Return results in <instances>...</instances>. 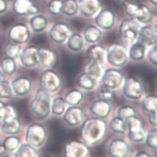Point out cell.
<instances>
[{"label": "cell", "instance_id": "obj_1", "mask_svg": "<svg viewBox=\"0 0 157 157\" xmlns=\"http://www.w3.org/2000/svg\"><path fill=\"white\" fill-rule=\"evenodd\" d=\"M106 134L105 122L98 117L86 121L81 130L83 140L89 145H94L100 143L105 137Z\"/></svg>", "mask_w": 157, "mask_h": 157}, {"label": "cell", "instance_id": "obj_2", "mask_svg": "<svg viewBox=\"0 0 157 157\" xmlns=\"http://www.w3.org/2000/svg\"><path fill=\"white\" fill-rule=\"evenodd\" d=\"M52 98L48 92L39 90L30 104L32 114L39 119H45L51 113Z\"/></svg>", "mask_w": 157, "mask_h": 157}, {"label": "cell", "instance_id": "obj_3", "mask_svg": "<svg viewBox=\"0 0 157 157\" xmlns=\"http://www.w3.org/2000/svg\"><path fill=\"white\" fill-rule=\"evenodd\" d=\"M123 6L125 14L130 18L144 24L149 23L153 18L151 11L147 6L130 1H125Z\"/></svg>", "mask_w": 157, "mask_h": 157}, {"label": "cell", "instance_id": "obj_4", "mask_svg": "<svg viewBox=\"0 0 157 157\" xmlns=\"http://www.w3.org/2000/svg\"><path fill=\"white\" fill-rule=\"evenodd\" d=\"M2 130L5 134L12 136L17 134L21 130V122L16 109L6 104L5 114L2 118Z\"/></svg>", "mask_w": 157, "mask_h": 157}, {"label": "cell", "instance_id": "obj_5", "mask_svg": "<svg viewBox=\"0 0 157 157\" xmlns=\"http://www.w3.org/2000/svg\"><path fill=\"white\" fill-rule=\"evenodd\" d=\"M140 25L137 21L132 18L124 19L119 28L120 38L123 43L131 45L136 42L138 38Z\"/></svg>", "mask_w": 157, "mask_h": 157}, {"label": "cell", "instance_id": "obj_6", "mask_svg": "<svg viewBox=\"0 0 157 157\" xmlns=\"http://www.w3.org/2000/svg\"><path fill=\"white\" fill-rule=\"evenodd\" d=\"M47 139V132L44 125L34 123L29 125L25 135V140L34 148H39L44 145Z\"/></svg>", "mask_w": 157, "mask_h": 157}, {"label": "cell", "instance_id": "obj_7", "mask_svg": "<svg viewBox=\"0 0 157 157\" xmlns=\"http://www.w3.org/2000/svg\"><path fill=\"white\" fill-rule=\"evenodd\" d=\"M106 58L109 64L116 67L124 66L128 60L127 48L120 44L109 45L106 51Z\"/></svg>", "mask_w": 157, "mask_h": 157}, {"label": "cell", "instance_id": "obj_8", "mask_svg": "<svg viewBox=\"0 0 157 157\" xmlns=\"http://www.w3.org/2000/svg\"><path fill=\"white\" fill-rule=\"evenodd\" d=\"M39 83L41 88L47 92L54 93L62 86L60 75L54 70H47L40 76Z\"/></svg>", "mask_w": 157, "mask_h": 157}, {"label": "cell", "instance_id": "obj_9", "mask_svg": "<svg viewBox=\"0 0 157 157\" xmlns=\"http://www.w3.org/2000/svg\"><path fill=\"white\" fill-rule=\"evenodd\" d=\"M144 86L137 78L129 76L126 78L123 86L124 96L131 99H139L142 96Z\"/></svg>", "mask_w": 157, "mask_h": 157}, {"label": "cell", "instance_id": "obj_10", "mask_svg": "<svg viewBox=\"0 0 157 157\" xmlns=\"http://www.w3.org/2000/svg\"><path fill=\"white\" fill-rule=\"evenodd\" d=\"M128 129V136L133 142H142L145 140V133L141 121L137 116L131 117L126 122Z\"/></svg>", "mask_w": 157, "mask_h": 157}, {"label": "cell", "instance_id": "obj_11", "mask_svg": "<svg viewBox=\"0 0 157 157\" xmlns=\"http://www.w3.org/2000/svg\"><path fill=\"white\" fill-rule=\"evenodd\" d=\"M8 37L11 42L19 45L29 40L30 33L28 28L25 24L17 23L12 25L9 29Z\"/></svg>", "mask_w": 157, "mask_h": 157}, {"label": "cell", "instance_id": "obj_12", "mask_svg": "<svg viewBox=\"0 0 157 157\" xmlns=\"http://www.w3.org/2000/svg\"><path fill=\"white\" fill-rule=\"evenodd\" d=\"M13 10L15 14L21 16L36 15L40 11L31 0H14Z\"/></svg>", "mask_w": 157, "mask_h": 157}, {"label": "cell", "instance_id": "obj_13", "mask_svg": "<svg viewBox=\"0 0 157 157\" xmlns=\"http://www.w3.org/2000/svg\"><path fill=\"white\" fill-rule=\"evenodd\" d=\"M71 35V30L69 26L64 22H57L50 29L49 36L52 40L54 42L62 44L65 43Z\"/></svg>", "mask_w": 157, "mask_h": 157}, {"label": "cell", "instance_id": "obj_14", "mask_svg": "<svg viewBox=\"0 0 157 157\" xmlns=\"http://www.w3.org/2000/svg\"><path fill=\"white\" fill-rule=\"evenodd\" d=\"M123 80L122 73L116 69H108L104 72L102 76V85L111 90L119 88Z\"/></svg>", "mask_w": 157, "mask_h": 157}, {"label": "cell", "instance_id": "obj_15", "mask_svg": "<svg viewBox=\"0 0 157 157\" xmlns=\"http://www.w3.org/2000/svg\"><path fill=\"white\" fill-rule=\"evenodd\" d=\"M32 86V81L26 76H19L14 79L11 83L12 90L18 96H24L29 94Z\"/></svg>", "mask_w": 157, "mask_h": 157}, {"label": "cell", "instance_id": "obj_16", "mask_svg": "<svg viewBox=\"0 0 157 157\" xmlns=\"http://www.w3.org/2000/svg\"><path fill=\"white\" fill-rule=\"evenodd\" d=\"M63 114L64 121L69 126L75 127L80 125L84 119L83 110L78 106L68 108Z\"/></svg>", "mask_w": 157, "mask_h": 157}, {"label": "cell", "instance_id": "obj_17", "mask_svg": "<svg viewBox=\"0 0 157 157\" xmlns=\"http://www.w3.org/2000/svg\"><path fill=\"white\" fill-rule=\"evenodd\" d=\"M39 48L36 46L31 45L25 48L20 55L21 63L26 68H32L38 65L37 52Z\"/></svg>", "mask_w": 157, "mask_h": 157}, {"label": "cell", "instance_id": "obj_18", "mask_svg": "<svg viewBox=\"0 0 157 157\" xmlns=\"http://www.w3.org/2000/svg\"><path fill=\"white\" fill-rule=\"evenodd\" d=\"M95 22L99 28L102 29H110L115 24V15L109 9H104L96 16Z\"/></svg>", "mask_w": 157, "mask_h": 157}, {"label": "cell", "instance_id": "obj_19", "mask_svg": "<svg viewBox=\"0 0 157 157\" xmlns=\"http://www.w3.org/2000/svg\"><path fill=\"white\" fill-rule=\"evenodd\" d=\"M91 113L96 117L105 119L109 116L111 111V105L109 101L99 99L94 101L90 106Z\"/></svg>", "mask_w": 157, "mask_h": 157}, {"label": "cell", "instance_id": "obj_20", "mask_svg": "<svg viewBox=\"0 0 157 157\" xmlns=\"http://www.w3.org/2000/svg\"><path fill=\"white\" fill-rule=\"evenodd\" d=\"M38 65L43 68H49L54 67L57 60L56 52L47 48H39L37 52Z\"/></svg>", "mask_w": 157, "mask_h": 157}, {"label": "cell", "instance_id": "obj_21", "mask_svg": "<svg viewBox=\"0 0 157 157\" xmlns=\"http://www.w3.org/2000/svg\"><path fill=\"white\" fill-rule=\"evenodd\" d=\"M128 144L124 140L116 139L113 140L109 145V154L113 157H125L129 153Z\"/></svg>", "mask_w": 157, "mask_h": 157}, {"label": "cell", "instance_id": "obj_22", "mask_svg": "<svg viewBox=\"0 0 157 157\" xmlns=\"http://www.w3.org/2000/svg\"><path fill=\"white\" fill-rule=\"evenodd\" d=\"M89 154L86 145L78 141H71L65 147V155L67 157H84Z\"/></svg>", "mask_w": 157, "mask_h": 157}, {"label": "cell", "instance_id": "obj_23", "mask_svg": "<svg viewBox=\"0 0 157 157\" xmlns=\"http://www.w3.org/2000/svg\"><path fill=\"white\" fill-rule=\"evenodd\" d=\"M137 42L144 45L151 46L156 42V31L149 25H145L140 29Z\"/></svg>", "mask_w": 157, "mask_h": 157}, {"label": "cell", "instance_id": "obj_24", "mask_svg": "<svg viewBox=\"0 0 157 157\" xmlns=\"http://www.w3.org/2000/svg\"><path fill=\"white\" fill-rule=\"evenodd\" d=\"M100 8L99 0H80L78 9L85 17L94 16Z\"/></svg>", "mask_w": 157, "mask_h": 157}, {"label": "cell", "instance_id": "obj_25", "mask_svg": "<svg viewBox=\"0 0 157 157\" xmlns=\"http://www.w3.org/2000/svg\"><path fill=\"white\" fill-rule=\"evenodd\" d=\"M86 54L90 61H96L102 63L105 56V50L99 45H93L87 49Z\"/></svg>", "mask_w": 157, "mask_h": 157}, {"label": "cell", "instance_id": "obj_26", "mask_svg": "<svg viewBox=\"0 0 157 157\" xmlns=\"http://www.w3.org/2000/svg\"><path fill=\"white\" fill-rule=\"evenodd\" d=\"M145 46L136 41L131 44L129 48L128 55L130 59L134 61H140L145 57Z\"/></svg>", "mask_w": 157, "mask_h": 157}, {"label": "cell", "instance_id": "obj_27", "mask_svg": "<svg viewBox=\"0 0 157 157\" xmlns=\"http://www.w3.org/2000/svg\"><path fill=\"white\" fill-rule=\"evenodd\" d=\"M47 19L40 14H36L30 20V25L32 30L35 33H40L44 31L47 26Z\"/></svg>", "mask_w": 157, "mask_h": 157}, {"label": "cell", "instance_id": "obj_28", "mask_svg": "<svg viewBox=\"0 0 157 157\" xmlns=\"http://www.w3.org/2000/svg\"><path fill=\"white\" fill-rule=\"evenodd\" d=\"M102 33L101 30L94 25H90L84 31L85 40L90 44H94L101 39Z\"/></svg>", "mask_w": 157, "mask_h": 157}, {"label": "cell", "instance_id": "obj_29", "mask_svg": "<svg viewBox=\"0 0 157 157\" xmlns=\"http://www.w3.org/2000/svg\"><path fill=\"white\" fill-rule=\"evenodd\" d=\"M83 94L78 90H71L68 91L65 96V100L67 104L71 106H75L80 104L83 101Z\"/></svg>", "mask_w": 157, "mask_h": 157}, {"label": "cell", "instance_id": "obj_30", "mask_svg": "<svg viewBox=\"0 0 157 157\" xmlns=\"http://www.w3.org/2000/svg\"><path fill=\"white\" fill-rule=\"evenodd\" d=\"M67 45L73 52L79 51L83 47V38L78 33L72 34L67 39Z\"/></svg>", "mask_w": 157, "mask_h": 157}, {"label": "cell", "instance_id": "obj_31", "mask_svg": "<svg viewBox=\"0 0 157 157\" xmlns=\"http://www.w3.org/2000/svg\"><path fill=\"white\" fill-rule=\"evenodd\" d=\"M85 73L97 80L102 75V63L96 61H90L85 67Z\"/></svg>", "mask_w": 157, "mask_h": 157}, {"label": "cell", "instance_id": "obj_32", "mask_svg": "<svg viewBox=\"0 0 157 157\" xmlns=\"http://www.w3.org/2000/svg\"><path fill=\"white\" fill-rule=\"evenodd\" d=\"M0 68L6 76L13 75L16 70V64L14 59L5 57L0 61Z\"/></svg>", "mask_w": 157, "mask_h": 157}, {"label": "cell", "instance_id": "obj_33", "mask_svg": "<svg viewBox=\"0 0 157 157\" xmlns=\"http://www.w3.org/2000/svg\"><path fill=\"white\" fill-rule=\"evenodd\" d=\"M67 104L64 98H57L52 101L51 112L56 116H61L63 114L66 110Z\"/></svg>", "mask_w": 157, "mask_h": 157}, {"label": "cell", "instance_id": "obj_34", "mask_svg": "<svg viewBox=\"0 0 157 157\" xmlns=\"http://www.w3.org/2000/svg\"><path fill=\"white\" fill-rule=\"evenodd\" d=\"M96 81L94 78L85 72L78 78V85L84 90H91L96 86Z\"/></svg>", "mask_w": 157, "mask_h": 157}, {"label": "cell", "instance_id": "obj_35", "mask_svg": "<svg viewBox=\"0 0 157 157\" xmlns=\"http://www.w3.org/2000/svg\"><path fill=\"white\" fill-rule=\"evenodd\" d=\"M78 10V5L76 0H63L62 1V13L67 16H74Z\"/></svg>", "mask_w": 157, "mask_h": 157}, {"label": "cell", "instance_id": "obj_36", "mask_svg": "<svg viewBox=\"0 0 157 157\" xmlns=\"http://www.w3.org/2000/svg\"><path fill=\"white\" fill-rule=\"evenodd\" d=\"M109 125L112 131L117 134H124L127 129L125 122L119 116L114 117L110 121Z\"/></svg>", "mask_w": 157, "mask_h": 157}, {"label": "cell", "instance_id": "obj_37", "mask_svg": "<svg viewBox=\"0 0 157 157\" xmlns=\"http://www.w3.org/2000/svg\"><path fill=\"white\" fill-rule=\"evenodd\" d=\"M15 155L17 157H34L37 156V152L34 147L27 143L17 148Z\"/></svg>", "mask_w": 157, "mask_h": 157}, {"label": "cell", "instance_id": "obj_38", "mask_svg": "<svg viewBox=\"0 0 157 157\" xmlns=\"http://www.w3.org/2000/svg\"><path fill=\"white\" fill-rule=\"evenodd\" d=\"M21 48L18 44L14 43H10L8 44L5 48L4 54L5 57L11 58L13 59H17L19 58L21 53Z\"/></svg>", "mask_w": 157, "mask_h": 157}, {"label": "cell", "instance_id": "obj_39", "mask_svg": "<svg viewBox=\"0 0 157 157\" xmlns=\"http://www.w3.org/2000/svg\"><path fill=\"white\" fill-rule=\"evenodd\" d=\"M144 109L147 113L156 112L157 98L154 95H148L146 96L142 101Z\"/></svg>", "mask_w": 157, "mask_h": 157}, {"label": "cell", "instance_id": "obj_40", "mask_svg": "<svg viewBox=\"0 0 157 157\" xmlns=\"http://www.w3.org/2000/svg\"><path fill=\"white\" fill-rule=\"evenodd\" d=\"M19 139L15 136V135H12L6 137L4 140L3 145L7 151L13 152L17 149L19 147Z\"/></svg>", "mask_w": 157, "mask_h": 157}, {"label": "cell", "instance_id": "obj_41", "mask_svg": "<svg viewBox=\"0 0 157 157\" xmlns=\"http://www.w3.org/2000/svg\"><path fill=\"white\" fill-rule=\"evenodd\" d=\"M118 114L126 123L129 119L136 116L137 113L136 109L132 106L130 105H124L120 108Z\"/></svg>", "mask_w": 157, "mask_h": 157}, {"label": "cell", "instance_id": "obj_42", "mask_svg": "<svg viewBox=\"0 0 157 157\" xmlns=\"http://www.w3.org/2000/svg\"><path fill=\"white\" fill-rule=\"evenodd\" d=\"M12 94L13 90L10 83L3 80L0 81V98L9 99Z\"/></svg>", "mask_w": 157, "mask_h": 157}, {"label": "cell", "instance_id": "obj_43", "mask_svg": "<svg viewBox=\"0 0 157 157\" xmlns=\"http://www.w3.org/2000/svg\"><path fill=\"white\" fill-rule=\"evenodd\" d=\"M62 0H50L48 5V10L54 16H58L62 13Z\"/></svg>", "mask_w": 157, "mask_h": 157}, {"label": "cell", "instance_id": "obj_44", "mask_svg": "<svg viewBox=\"0 0 157 157\" xmlns=\"http://www.w3.org/2000/svg\"><path fill=\"white\" fill-rule=\"evenodd\" d=\"M145 142L150 148H156L157 147V132L156 130L149 131L145 136Z\"/></svg>", "mask_w": 157, "mask_h": 157}, {"label": "cell", "instance_id": "obj_45", "mask_svg": "<svg viewBox=\"0 0 157 157\" xmlns=\"http://www.w3.org/2000/svg\"><path fill=\"white\" fill-rule=\"evenodd\" d=\"M98 95L100 99L109 101L113 97V93L112 90L102 85L98 90Z\"/></svg>", "mask_w": 157, "mask_h": 157}, {"label": "cell", "instance_id": "obj_46", "mask_svg": "<svg viewBox=\"0 0 157 157\" xmlns=\"http://www.w3.org/2000/svg\"><path fill=\"white\" fill-rule=\"evenodd\" d=\"M148 59L150 63L154 65H157V49L156 47L151 48L147 54Z\"/></svg>", "mask_w": 157, "mask_h": 157}, {"label": "cell", "instance_id": "obj_47", "mask_svg": "<svg viewBox=\"0 0 157 157\" xmlns=\"http://www.w3.org/2000/svg\"><path fill=\"white\" fill-rule=\"evenodd\" d=\"M148 114L150 123L153 126L156 125V112H151Z\"/></svg>", "mask_w": 157, "mask_h": 157}, {"label": "cell", "instance_id": "obj_48", "mask_svg": "<svg viewBox=\"0 0 157 157\" xmlns=\"http://www.w3.org/2000/svg\"><path fill=\"white\" fill-rule=\"evenodd\" d=\"M7 3L6 0H0V14L4 13L7 10Z\"/></svg>", "mask_w": 157, "mask_h": 157}, {"label": "cell", "instance_id": "obj_49", "mask_svg": "<svg viewBox=\"0 0 157 157\" xmlns=\"http://www.w3.org/2000/svg\"><path fill=\"white\" fill-rule=\"evenodd\" d=\"M6 107V104L4 102L0 101V119H2L5 114Z\"/></svg>", "mask_w": 157, "mask_h": 157}, {"label": "cell", "instance_id": "obj_50", "mask_svg": "<svg viewBox=\"0 0 157 157\" xmlns=\"http://www.w3.org/2000/svg\"><path fill=\"white\" fill-rule=\"evenodd\" d=\"M136 157H148V156H150V155L146 151L142 150L141 151H139V153H137L136 155Z\"/></svg>", "mask_w": 157, "mask_h": 157}, {"label": "cell", "instance_id": "obj_51", "mask_svg": "<svg viewBox=\"0 0 157 157\" xmlns=\"http://www.w3.org/2000/svg\"><path fill=\"white\" fill-rule=\"evenodd\" d=\"M6 150L3 144H0V156H3L6 154Z\"/></svg>", "mask_w": 157, "mask_h": 157}, {"label": "cell", "instance_id": "obj_52", "mask_svg": "<svg viewBox=\"0 0 157 157\" xmlns=\"http://www.w3.org/2000/svg\"><path fill=\"white\" fill-rule=\"evenodd\" d=\"M150 2L154 5H157V0H150Z\"/></svg>", "mask_w": 157, "mask_h": 157}, {"label": "cell", "instance_id": "obj_53", "mask_svg": "<svg viewBox=\"0 0 157 157\" xmlns=\"http://www.w3.org/2000/svg\"><path fill=\"white\" fill-rule=\"evenodd\" d=\"M3 78V74L2 73L1 70H0V81L2 80Z\"/></svg>", "mask_w": 157, "mask_h": 157}]
</instances>
